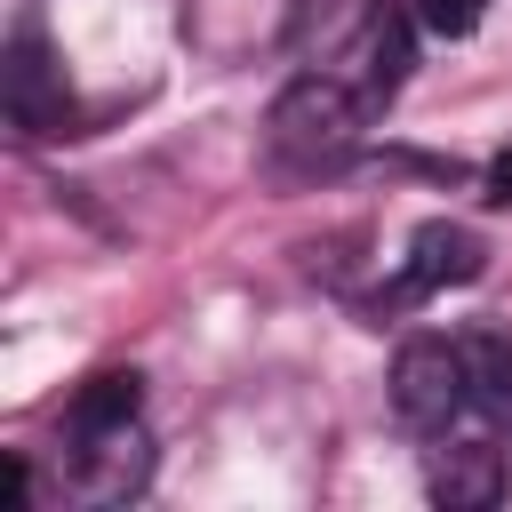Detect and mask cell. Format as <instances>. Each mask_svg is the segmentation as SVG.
I'll use <instances>...</instances> for the list:
<instances>
[{
  "instance_id": "obj_5",
  "label": "cell",
  "mask_w": 512,
  "mask_h": 512,
  "mask_svg": "<svg viewBox=\"0 0 512 512\" xmlns=\"http://www.w3.org/2000/svg\"><path fill=\"white\" fill-rule=\"evenodd\" d=\"M488 272V248L464 232V224H416V240H408V256H400V280L376 296V304H424V296H440V288H464V280H480Z\"/></svg>"
},
{
  "instance_id": "obj_1",
  "label": "cell",
  "mask_w": 512,
  "mask_h": 512,
  "mask_svg": "<svg viewBox=\"0 0 512 512\" xmlns=\"http://www.w3.org/2000/svg\"><path fill=\"white\" fill-rule=\"evenodd\" d=\"M368 112H376V104H368L352 80H336L328 64H312L304 80L280 88V104H272V120H264V144H272L280 168H336V160L360 144Z\"/></svg>"
},
{
  "instance_id": "obj_12",
  "label": "cell",
  "mask_w": 512,
  "mask_h": 512,
  "mask_svg": "<svg viewBox=\"0 0 512 512\" xmlns=\"http://www.w3.org/2000/svg\"><path fill=\"white\" fill-rule=\"evenodd\" d=\"M488 200H496V208H512V152L488 168Z\"/></svg>"
},
{
  "instance_id": "obj_6",
  "label": "cell",
  "mask_w": 512,
  "mask_h": 512,
  "mask_svg": "<svg viewBox=\"0 0 512 512\" xmlns=\"http://www.w3.org/2000/svg\"><path fill=\"white\" fill-rule=\"evenodd\" d=\"M144 472H152V440H144L136 416H128V424L72 432V488H80L88 504H128V496L144 488Z\"/></svg>"
},
{
  "instance_id": "obj_9",
  "label": "cell",
  "mask_w": 512,
  "mask_h": 512,
  "mask_svg": "<svg viewBox=\"0 0 512 512\" xmlns=\"http://www.w3.org/2000/svg\"><path fill=\"white\" fill-rule=\"evenodd\" d=\"M376 8L384 0H296V16H288V40H296V56H336L344 40H360L368 24H376Z\"/></svg>"
},
{
  "instance_id": "obj_8",
  "label": "cell",
  "mask_w": 512,
  "mask_h": 512,
  "mask_svg": "<svg viewBox=\"0 0 512 512\" xmlns=\"http://www.w3.org/2000/svg\"><path fill=\"white\" fill-rule=\"evenodd\" d=\"M360 96L384 112L392 96H400V80H408V64H416V16H400V8H376V24L360 32Z\"/></svg>"
},
{
  "instance_id": "obj_3",
  "label": "cell",
  "mask_w": 512,
  "mask_h": 512,
  "mask_svg": "<svg viewBox=\"0 0 512 512\" xmlns=\"http://www.w3.org/2000/svg\"><path fill=\"white\" fill-rule=\"evenodd\" d=\"M0 104H8V128H16V136H56V128L72 120L64 64L48 56L40 16H16V32H8V56H0Z\"/></svg>"
},
{
  "instance_id": "obj_10",
  "label": "cell",
  "mask_w": 512,
  "mask_h": 512,
  "mask_svg": "<svg viewBox=\"0 0 512 512\" xmlns=\"http://www.w3.org/2000/svg\"><path fill=\"white\" fill-rule=\"evenodd\" d=\"M144 408V376L136 368H104V376H88L80 384V400H72V416H64V432H96V424H128Z\"/></svg>"
},
{
  "instance_id": "obj_4",
  "label": "cell",
  "mask_w": 512,
  "mask_h": 512,
  "mask_svg": "<svg viewBox=\"0 0 512 512\" xmlns=\"http://www.w3.org/2000/svg\"><path fill=\"white\" fill-rule=\"evenodd\" d=\"M504 480H512V464H504L496 432H480V424L440 432V448L424 456V488H432V504H448V512H488V504L504 496Z\"/></svg>"
},
{
  "instance_id": "obj_7",
  "label": "cell",
  "mask_w": 512,
  "mask_h": 512,
  "mask_svg": "<svg viewBox=\"0 0 512 512\" xmlns=\"http://www.w3.org/2000/svg\"><path fill=\"white\" fill-rule=\"evenodd\" d=\"M456 352H464V384H472V424L504 432L512 424V336L504 328H464Z\"/></svg>"
},
{
  "instance_id": "obj_2",
  "label": "cell",
  "mask_w": 512,
  "mask_h": 512,
  "mask_svg": "<svg viewBox=\"0 0 512 512\" xmlns=\"http://www.w3.org/2000/svg\"><path fill=\"white\" fill-rule=\"evenodd\" d=\"M392 416L424 440L464 432L472 424V384H464V352L456 336H408L392 360Z\"/></svg>"
},
{
  "instance_id": "obj_11",
  "label": "cell",
  "mask_w": 512,
  "mask_h": 512,
  "mask_svg": "<svg viewBox=\"0 0 512 512\" xmlns=\"http://www.w3.org/2000/svg\"><path fill=\"white\" fill-rule=\"evenodd\" d=\"M480 16H488V0H416V24H424L432 40H464Z\"/></svg>"
}]
</instances>
